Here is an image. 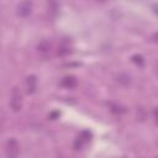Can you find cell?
<instances>
[{
    "label": "cell",
    "mask_w": 158,
    "mask_h": 158,
    "mask_svg": "<svg viewBox=\"0 0 158 158\" xmlns=\"http://www.w3.org/2000/svg\"><path fill=\"white\" fill-rule=\"evenodd\" d=\"M10 106L14 111H19L22 107V95L17 88L12 89L11 93V100H10Z\"/></svg>",
    "instance_id": "6da1fadb"
},
{
    "label": "cell",
    "mask_w": 158,
    "mask_h": 158,
    "mask_svg": "<svg viewBox=\"0 0 158 158\" xmlns=\"http://www.w3.org/2000/svg\"><path fill=\"white\" fill-rule=\"evenodd\" d=\"M5 153H6V156L10 157V158H14V157H17V156H19V153H20V146H19V143H17L16 139L10 138V139L6 142Z\"/></svg>",
    "instance_id": "7a4b0ae2"
},
{
    "label": "cell",
    "mask_w": 158,
    "mask_h": 158,
    "mask_svg": "<svg viewBox=\"0 0 158 158\" xmlns=\"http://www.w3.org/2000/svg\"><path fill=\"white\" fill-rule=\"evenodd\" d=\"M32 11V2L30 0H23L17 6V15L21 17H27Z\"/></svg>",
    "instance_id": "3957f363"
},
{
    "label": "cell",
    "mask_w": 158,
    "mask_h": 158,
    "mask_svg": "<svg viewBox=\"0 0 158 158\" xmlns=\"http://www.w3.org/2000/svg\"><path fill=\"white\" fill-rule=\"evenodd\" d=\"M26 88H27V93L28 94H32L36 91V88H37V80H36V77L35 75H30L26 80Z\"/></svg>",
    "instance_id": "277c9868"
},
{
    "label": "cell",
    "mask_w": 158,
    "mask_h": 158,
    "mask_svg": "<svg viewBox=\"0 0 158 158\" xmlns=\"http://www.w3.org/2000/svg\"><path fill=\"white\" fill-rule=\"evenodd\" d=\"M60 84H62L63 86L68 88V89H72V88H74V86L77 85V79H75L74 77H65V78L62 80Z\"/></svg>",
    "instance_id": "5b68a950"
},
{
    "label": "cell",
    "mask_w": 158,
    "mask_h": 158,
    "mask_svg": "<svg viewBox=\"0 0 158 158\" xmlns=\"http://www.w3.org/2000/svg\"><path fill=\"white\" fill-rule=\"evenodd\" d=\"M132 60L136 63V64H138V65H142L143 64V58H142V56H139V54H135V56H132Z\"/></svg>",
    "instance_id": "8992f818"
},
{
    "label": "cell",
    "mask_w": 158,
    "mask_h": 158,
    "mask_svg": "<svg viewBox=\"0 0 158 158\" xmlns=\"http://www.w3.org/2000/svg\"><path fill=\"white\" fill-rule=\"evenodd\" d=\"M80 137H81L85 142H88V141H90V139H91V133H90L89 131H83V132H81V135H80Z\"/></svg>",
    "instance_id": "52a82bcc"
},
{
    "label": "cell",
    "mask_w": 158,
    "mask_h": 158,
    "mask_svg": "<svg viewBox=\"0 0 158 158\" xmlns=\"http://www.w3.org/2000/svg\"><path fill=\"white\" fill-rule=\"evenodd\" d=\"M58 116H59V112L58 111H54V112H51L49 114V118H52V120H56Z\"/></svg>",
    "instance_id": "ba28073f"
},
{
    "label": "cell",
    "mask_w": 158,
    "mask_h": 158,
    "mask_svg": "<svg viewBox=\"0 0 158 158\" xmlns=\"http://www.w3.org/2000/svg\"><path fill=\"white\" fill-rule=\"evenodd\" d=\"M154 118H156V121L158 122V107L154 109Z\"/></svg>",
    "instance_id": "9c48e42d"
},
{
    "label": "cell",
    "mask_w": 158,
    "mask_h": 158,
    "mask_svg": "<svg viewBox=\"0 0 158 158\" xmlns=\"http://www.w3.org/2000/svg\"><path fill=\"white\" fill-rule=\"evenodd\" d=\"M154 11H156V14L158 15V6H154Z\"/></svg>",
    "instance_id": "30bf717a"
},
{
    "label": "cell",
    "mask_w": 158,
    "mask_h": 158,
    "mask_svg": "<svg viewBox=\"0 0 158 158\" xmlns=\"http://www.w3.org/2000/svg\"><path fill=\"white\" fill-rule=\"evenodd\" d=\"M154 40H156V41H158V33H156V35H154Z\"/></svg>",
    "instance_id": "8fae6325"
},
{
    "label": "cell",
    "mask_w": 158,
    "mask_h": 158,
    "mask_svg": "<svg viewBox=\"0 0 158 158\" xmlns=\"http://www.w3.org/2000/svg\"><path fill=\"white\" fill-rule=\"evenodd\" d=\"M156 68H157V74H158V62H157V64H156Z\"/></svg>",
    "instance_id": "7c38bea8"
},
{
    "label": "cell",
    "mask_w": 158,
    "mask_h": 158,
    "mask_svg": "<svg viewBox=\"0 0 158 158\" xmlns=\"http://www.w3.org/2000/svg\"><path fill=\"white\" fill-rule=\"evenodd\" d=\"M100 1H104V0H100Z\"/></svg>",
    "instance_id": "4fadbf2b"
}]
</instances>
